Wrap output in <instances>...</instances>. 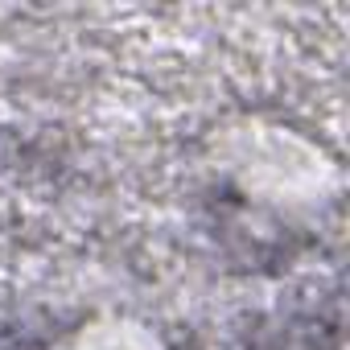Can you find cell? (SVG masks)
I'll list each match as a JSON object with an SVG mask.
<instances>
[{
  "label": "cell",
  "mask_w": 350,
  "mask_h": 350,
  "mask_svg": "<svg viewBox=\"0 0 350 350\" xmlns=\"http://www.w3.org/2000/svg\"><path fill=\"white\" fill-rule=\"evenodd\" d=\"M75 350H152V346H144V342H136V334H120V325H107V329H99V334H83L79 338V346Z\"/></svg>",
  "instance_id": "cell-1"
}]
</instances>
